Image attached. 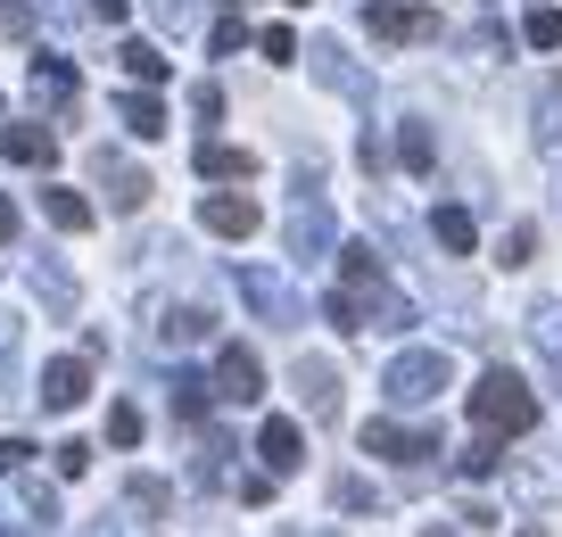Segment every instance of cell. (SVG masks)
<instances>
[{"instance_id":"cell-16","label":"cell","mask_w":562,"mask_h":537,"mask_svg":"<svg viewBox=\"0 0 562 537\" xmlns=\"http://www.w3.org/2000/svg\"><path fill=\"white\" fill-rule=\"evenodd\" d=\"M116 124H124L133 141H158V133H166V108L140 100V91H124V100H116Z\"/></svg>"},{"instance_id":"cell-3","label":"cell","mask_w":562,"mask_h":537,"mask_svg":"<svg viewBox=\"0 0 562 537\" xmlns=\"http://www.w3.org/2000/svg\"><path fill=\"white\" fill-rule=\"evenodd\" d=\"M447 381H456V365H447L439 347H405V356H389V398H397V405H430Z\"/></svg>"},{"instance_id":"cell-4","label":"cell","mask_w":562,"mask_h":537,"mask_svg":"<svg viewBox=\"0 0 562 537\" xmlns=\"http://www.w3.org/2000/svg\"><path fill=\"white\" fill-rule=\"evenodd\" d=\"M364 34H372V42H430V34H439V9H414V0H372V9H364Z\"/></svg>"},{"instance_id":"cell-2","label":"cell","mask_w":562,"mask_h":537,"mask_svg":"<svg viewBox=\"0 0 562 537\" xmlns=\"http://www.w3.org/2000/svg\"><path fill=\"white\" fill-rule=\"evenodd\" d=\"M472 422L480 430H496V438H521V430H538V389L521 381V372H480L472 381Z\"/></svg>"},{"instance_id":"cell-9","label":"cell","mask_w":562,"mask_h":537,"mask_svg":"<svg viewBox=\"0 0 562 537\" xmlns=\"http://www.w3.org/2000/svg\"><path fill=\"white\" fill-rule=\"evenodd\" d=\"M364 455H381V463H422V455H439V438L414 430V422H364Z\"/></svg>"},{"instance_id":"cell-33","label":"cell","mask_w":562,"mask_h":537,"mask_svg":"<svg viewBox=\"0 0 562 537\" xmlns=\"http://www.w3.org/2000/svg\"><path fill=\"white\" fill-rule=\"evenodd\" d=\"M175 414H182V422L207 414V381H175Z\"/></svg>"},{"instance_id":"cell-41","label":"cell","mask_w":562,"mask_h":537,"mask_svg":"<svg viewBox=\"0 0 562 537\" xmlns=\"http://www.w3.org/2000/svg\"><path fill=\"white\" fill-rule=\"evenodd\" d=\"M422 537H463V529H422Z\"/></svg>"},{"instance_id":"cell-43","label":"cell","mask_w":562,"mask_h":537,"mask_svg":"<svg viewBox=\"0 0 562 537\" xmlns=\"http://www.w3.org/2000/svg\"><path fill=\"white\" fill-rule=\"evenodd\" d=\"M290 9H306V0H290Z\"/></svg>"},{"instance_id":"cell-22","label":"cell","mask_w":562,"mask_h":537,"mask_svg":"<svg viewBox=\"0 0 562 537\" xmlns=\"http://www.w3.org/2000/svg\"><path fill=\"white\" fill-rule=\"evenodd\" d=\"M513 488H521L529 504H562V463H521V471H513Z\"/></svg>"},{"instance_id":"cell-35","label":"cell","mask_w":562,"mask_h":537,"mask_svg":"<svg viewBox=\"0 0 562 537\" xmlns=\"http://www.w3.org/2000/svg\"><path fill=\"white\" fill-rule=\"evenodd\" d=\"M331 504H348V513H372V504H381V496H372L364 480H331Z\"/></svg>"},{"instance_id":"cell-18","label":"cell","mask_w":562,"mask_h":537,"mask_svg":"<svg viewBox=\"0 0 562 537\" xmlns=\"http://www.w3.org/2000/svg\"><path fill=\"white\" fill-rule=\"evenodd\" d=\"M25 273H34V290H42V306H50V314H75V281L58 273V257H34Z\"/></svg>"},{"instance_id":"cell-40","label":"cell","mask_w":562,"mask_h":537,"mask_svg":"<svg viewBox=\"0 0 562 537\" xmlns=\"http://www.w3.org/2000/svg\"><path fill=\"white\" fill-rule=\"evenodd\" d=\"M91 18H108V25H124V18H133V0H91Z\"/></svg>"},{"instance_id":"cell-17","label":"cell","mask_w":562,"mask_h":537,"mask_svg":"<svg viewBox=\"0 0 562 537\" xmlns=\"http://www.w3.org/2000/svg\"><path fill=\"white\" fill-rule=\"evenodd\" d=\"M430 232H439V248H456V257H472V248H480L472 208H439V215H430Z\"/></svg>"},{"instance_id":"cell-7","label":"cell","mask_w":562,"mask_h":537,"mask_svg":"<svg viewBox=\"0 0 562 537\" xmlns=\"http://www.w3.org/2000/svg\"><path fill=\"white\" fill-rule=\"evenodd\" d=\"M91 174H100V191H108V208H116V215H140V208H149V191H158V182H149L140 166H124L116 149L91 157Z\"/></svg>"},{"instance_id":"cell-31","label":"cell","mask_w":562,"mask_h":537,"mask_svg":"<svg viewBox=\"0 0 562 537\" xmlns=\"http://www.w3.org/2000/svg\"><path fill=\"white\" fill-rule=\"evenodd\" d=\"M149 9H158V25H166V34H191V25H199V9H191V0H149Z\"/></svg>"},{"instance_id":"cell-23","label":"cell","mask_w":562,"mask_h":537,"mask_svg":"<svg viewBox=\"0 0 562 537\" xmlns=\"http://www.w3.org/2000/svg\"><path fill=\"white\" fill-rule=\"evenodd\" d=\"M240 290H248V306L273 314V323H290V314H299V306H290V290H281V281H265V273H240Z\"/></svg>"},{"instance_id":"cell-39","label":"cell","mask_w":562,"mask_h":537,"mask_svg":"<svg viewBox=\"0 0 562 537\" xmlns=\"http://www.w3.org/2000/svg\"><path fill=\"white\" fill-rule=\"evenodd\" d=\"M25 232V215H18V199H0V240H18Z\"/></svg>"},{"instance_id":"cell-14","label":"cell","mask_w":562,"mask_h":537,"mask_svg":"<svg viewBox=\"0 0 562 537\" xmlns=\"http://www.w3.org/2000/svg\"><path fill=\"white\" fill-rule=\"evenodd\" d=\"M290 248H299L306 265H315V257H331V224H323V208H315V199H299V208H290Z\"/></svg>"},{"instance_id":"cell-27","label":"cell","mask_w":562,"mask_h":537,"mask_svg":"<svg viewBox=\"0 0 562 537\" xmlns=\"http://www.w3.org/2000/svg\"><path fill=\"white\" fill-rule=\"evenodd\" d=\"M257 58H273V67H290V58H299V34H290V25H265V34H257Z\"/></svg>"},{"instance_id":"cell-10","label":"cell","mask_w":562,"mask_h":537,"mask_svg":"<svg viewBox=\"0 0 562 537\" xmlns=\"http://www.w3.org/2000/svg\"><path fill=\"white\" fill-rule=\"evenodd\" d=\"M290 381H299V398H306V414H315V422H339V372L323 365V356H299Z\"/></svg>"},{"instance_id":"cell-24","label":"cell","mask_w":562,"mask_h":537,"mask_svg":"<svg viewBox=\"0 0 562 537\" xmlns=\"http://www.w3.org/2000/svg\"><path fill=\"white\" fill-rule=\"evenodd\" d=\"M488 471H505V447H496V430H480L463 447V480H488Z\"/></svg>"},{"instance_id":"cell-13","label":"cell","mask_w":562,"mask_h":537,"mask_svg":"<svg viewBox=\"0 0 562 537\" xmlns=\"http://www.w3.org/2000/svg\"><path fill=\"white\" fill-rule=\"evenodd\" d=\"M199 174H207V182H257V149H232V141H199Z\"/></svg>"},{"instance_id":"cell-25","label":"cell","mask_w":562,"mask_h":537,"mask_svg":"<svg viewBox=\"0 0 562 537\" xmlns=\"http://www.w3.org/2000/svg\"><path fill=\"white\" fill-rule=\"evenodd\" d=\"M521 34H529V51H562V9H546V0H538Z\"/></svg>"},{"instance_id":"cell-19","label":"cell","mask_w":562,"mask_h":537,"mask_svg":"<svg viewBox=\"0 0 562 537\" xmlns=\"http://www.w3.org/2000/svg\"><path fill=\"white\" fill-rule=\"evenodd\" d=\"M116 67L133 75V83H166V75H175V58H166V51H149V42H124V51H116Z\"/></svg>"},{"instance_id":"cell-26","label":"cell","mask_w":562,"mask_h":537,"mask_svg":"<svg viewBox=\"0 0 562 537\" xmlns=\"http://www.w3.org/2000/svg\"><path fill=\"white\" fill-rule=\"evenodd\" d=\"M9 480H18V504H25L34 521H58V496H50L42 480H25V471H9Z\"/></svg>"},{"instance_id":"cell-15","label":"cell","mask_w":562,"mask_h":537,"mask_svg":"<svg viewBox=\"0 0 562 537\" xmlns=\"http://www.w3.org/2000/svg\"><path fill=\"white\" fill-rule=\"evenodd\" d=\"M34 91L50 108H75V100H83V75H75L67 58H34Z\"/></svg>"},{"instance_id":"cell-32","label":"cell","mask_w":562,"mask_h":537,"mask_svg":"<svg viewBox=\"0 0 562 537\" xmlns=\"http://www.w3.org/2000/svg\"><path fill=\"white\" fill-rule=\"evenodd\" d=\"M124 496H133V513H166V480H140V471H133Z\"/></svg>"},{"instance_id":"cell-11","label":"cell","mask_w":562,"mask_h":537,"mask_svg":"<svg viewBox=\"0 0 562 537\" xmlns=\"http://www.w3.org/2000/svg\"><path fill=\"white\" fill-rule=\"evenodd\" d=\"M257 463L265 471H273V480H290V471H299L306 463V438H299V422H265V430H257Z\"/></svg>"},{"instance_id":"cell-21","label":"cell","mask_w":562,"mask_h":537,"mask_svg":"<svg viewBox=\"0 0 562 537\" xmlns=\"http://www.w3.org/2000/svg\"><path fill=\"white\" fill-rule=\"evenodd\" d=\"M42 215H50L58 232H91V199L83 191H42Z\"/></svg>"},{"instance_id":"cell-6","label":"cell","mask_w":562,"mask_h":537,"mask_svg":"<svg viewBox=\"0 0 562 537\" xmlns=\"http://www.w3.org/2000/svg\"><path fill=\"white\" fill-rule=\"evenodd\" d=\"M257 224H265V208L248 191H207L199 199V232H215V240H248Z\"/></svg>"},{"instance_id":"cell-12","label":"cell","mask_w":562,"mask_h":537,"mask_svg":"<svg viewBox=\"0 0 562 537\" xmlns=\"http://www.w3.org/2000/svg\"><path fill=\"white\" fill-rule=\"evenodd\" d=\"M0 149H9V166H58V133L50 124H0Z\"/></svg>"},{"instance_id":"cell-20","label":"cell","mask_w":562,"mask_h":537,"mask_svg":"<svg viewBox=\"0 0 562 537\" xmlns=\"http://www.w3.org/2000/svg\"><path fill=\"white\" fill-rule=\"evenodd\" d=\"M158 339H166V347H199V339H207V306H166Z\"/></svg>"},{"instance_id":"cell-5","label":"cell","mask_w":562,"mask_h":537,"mask_svg":"<svg viewBox=\"0 0 562 537\" xmlns=\"http://www.w3.org/2000/svg\"><path fill=\"white\" fill-rule=\"evenodd\" d=\"M83 398H91V365H83V356H50V365H42L34 405H42V414H75Z\"/></svg>"},{"instance_id":"cell-42","label":"cell","mask_w":562,"mask_h":537,"mask_svg":"<svg viewBox=\"0 0 562 537\" xmlns=\"http://www.w3.org/2000/svg\"><path fill=\"white\" fill-rule=\"evenodd\" d=\"M0 124H9V100H0Z\"/></svg>"},{"instance_id":"cell-1","label":"cell","mask_w":562,"mask_h":537,"mask_svg":"<svg viewBox=\"0 0 562 537\" xmlns=\"http://www.w3.org/2000/svg\"><path fill=\"white\" fill-rule=\"evenodd\" d=\"M331 257H339V290H348V298H356V306H364V331H372V323H381V331H405V323H414V306H405V298H397V290H389V273H381V257H372V248H364V240H348V248H331Z\"/></svg>"},{"instance_id":"cell-36","label":"cell","mask_w":562,"mask_h":537,"mask_svg":"<svg viewBox=\"0 0 562 537\" xmlns=\"http://www.w3.org/2000/svg\"><path fill=\"white\" fill-rule=\"evenodd\" d=\"M191 108H199V124H215V116H224V91H215V83H199V91H191Z\"/></svg>"},{"instance_id":"cell-30","label":"cell","mask_w":562,"mask_h":537,"mask_svg":"<svg viewBox=\"0 0 562 537\" xmlns=\"http://www.w3.org/2000/svg\"><path fill=\"white\" fill-rule=\"evenodd\" d=\"M496 257H505V265H529V257H538V224H513V232H505V248H496Z\"/></svg>"},{"instance_id":"cell-37","label":"cell","mask_w":562,"mask_h":537,"mask_svg":"<svg viewBox=\"0 0 562 537\" xmlns=\"http://www.w3.org/2000/svg\"><path fill=\"white\" fill-rule=\"evenodd\" d=\"M34 463V447H25V438H0V471H25Z\"/></svg>"},{"instance_id":"cell-34","label":"cell","mask_w":562,"mask_h":537,"mask_svg":"<svg viewBox=\"0 0 562 537\" xmlns=\"http://www.w3.org/2000/svg\"><path fill=\"white\" fill-rule=\"evenodd\" d=\"M50 463L67 471V480H83V471H91V447H83V438H67V447H50Z\"/></svg>"},{"instance_id":"cell-29","label":"cell","mask_w":562,"mask_h":537,"mask_svg":"<svg viewBox=\"0 0 562 537\" xmlns=\"http://www.w3.org/2000/svg\"><path fill=\"white\" fill-rule=\"evenodd\" d=\"M108 447H140V405H108Z\"/></svg>"},{"instance_id":"cell-28","label":"cell","mask_w":562,"mask_h":537,"mask_svg":"<svg viewBox=\"0 0 562 537\" xmlns=\"http://www.w3.org/2000/svg\"><path fill=\"white\" fill-rule=\"evenodd\" d=\"M397 157H405V166H414V174H430V166H439V149H430V133H422V124H405Z\"/></svg>"},{"instance_id":"cell-8","label":"cell","mask_w":562,"mask_h":537,"mask_svg":"<svg viewBox=\"0 0 562 537\" xmlns=\"http://www.w3.org/2000/svg\"><path fill=\"white\" fill-rule=\"evenodd\" d=\"M215 398H224V405H257V398H265V365H257V347L232 339L224 356H215Z\"/></svg>"},{"instance_id":"cell-38","label":"cell","mask_w":562,"mask_h":537,"mask_svg":"<svg viewBox=\"0 0 562 537\" xmlns=\"http://www.w3.org/2000/svg\"><path fill=\"white\" fill-rule=\"evenodd\" d=\"M18 365V323H9V314H0V372Z\"/></svg>"}]
</instances>
